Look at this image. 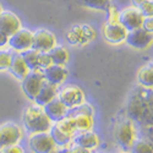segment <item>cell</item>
<instances>
[{
	"instance_id": "1",
	"label": "cell",
	"mask_w": 153,
	"mask_h": 153,
	"mask_svg": "<svg viewBox=\"0 0 153 153\" xmlns=\"http://www.w3.org/2000/svg\"><path fill=\"white\" fill-rule=\"evenodd\" d=\"M23 127L28 134H38V132H47L49 131L52 121L48 119L43 107L41 105H30L25 109L22 115Z\"/></svg>"
},
{
	"instance_id": "2",
	"label": "cell",
	"mask_w": 153,
	"mask_h": 153,
	"mask_svg": "<svg viewBox=\"0 0 153 153\" xmlns=\"http://www.w3.org/2000/svg\"><path fill=\"white\" fill-rule=\"evenodd\" d=\"M114 137H115L118 146L123 151L129 152L134 142L137 140V129L134 120L126 118L117 123L115 129H114Z\"/></svg>"
},
{
	"instance_id": "3",
	"label": "cell",
	"mask_w": 153,
	"mask_h": 153,
	"mask_svg": "<svg viewBox=\"0 0 153 153\" xmlns=\"http://www.w3.org/2000/svg\"><path fill=\"white\" fill-rule=\"evenodd\" d=\"M68 117L71 118V120L75 124L76 131H88L92 130L94 120H93V108L83 102L79 107L69 109Z\"/></svg>"
},
{
	"instance_id": "4",
	"label": "cell",
	"mask_w": 153,
	"mask_h": 153,
	"mask_svg": "<svg viewBox=\"0 0 153 153\" xmlns=\"http://www.w3.org/2000/svg\"><path fill=\"white\" fill-rule=\"evenodd\" d=\"M56 97L60 99L61 103L68 109H72L79 107L85 102V93L79 86L76 85H64L62 87L58 88Z\"/></svg>"
},
{
	"instance_id": "5",
	"label": "cell",
	"mask_w": 153,
	"mask_h": 153,
	"mask_svg": "<svg viewBox=\"0 0 153 153\" xmlns=\"http://www.w3.org/2000/svg\"><path fill=\"white\" fill-rule=\"evenodd\" d=\"M28 148L32 153H54L56 146L49 132L31 134L28 137Z\"/></svg>"
},
{
	"instance_id": "6",
	"label": "cell",
	"mask_w": 153,
	"mask_h": 153,
	"mask_svg": "<svg viewBox=\"0 0 153 153\" xmlns=\"http://www.w3.org/2000/svg\"><path fill=\"white\" fill-rule=\"evenodd\" d=\"M44 81L45 80H44L43 75H42V71H39V70L30 71L21 80V88H22L23 94L26 96L30 100L33 102Z\"/></svg>"
},
{
	"instance_id": "7",
	"label": "cell",
	"mask_w": 153,
	"mask_h": 153,
	"mask_svg": "<svg viewBox=\"0 0 153 153\" xmlns=\"http://www.w3.org/2000/svg\"><path fill=\"white\" fill-rule=\"evenodd\" d=\"M22 136V130L16 123L6 121L1 124L0 125V149L11 145L20 143Z\"/></svg>"
},
{
	"instance_id": "8",
	"label": "cell",
	"mask_w": 153,
	"mask_h": 153,
	"mask_svg": "<svg viewBox=\"0 0 153 153\" xmlns=\"http://www.w3.org/2000/svg\"><path fill=\"white\" fill-rule=\"evenodd\" d=\"M143 19L145 17L142 16V14L136 6L125 7L119 11V15H118V22L127 32L141 27Z\"/></svg>"
},
{
	"instance_id": "9",
	"label": "cell",
	"mask_w": 153,
	"mask_h": 153,
	"mask_svg": "<svg viewBox=\"0 0 153 153\" xmlns=\"http://www.w3.org/2000/svg\"><path fill=\"white\" fill-rule=\"evenodd\" d=\"M56 44V38L54 33L48 30H37L33 32L32 37V49L39 53H48Z\"/></svg>"
},
{
	"instance_id": "10",
	"label": "cell",
	"mask_w": 153,
	"mask_h": 153,
	"mask_svg": "<svg viewBox=\"0 0 153 153\" xmlns=\"http://www.w3.org/2000/svg\"><path fill=\"white\" fill-rule=\"evenodd\" d=\"M32 37L33 32L27 28H20L17 32H15L7 38V45L12 50H15L16 53H22L25 50L31 49Z\"/></svg>"
},
{
	"instance_id": "11",
	"label": "cell",
	"mask_w": 153,
	"mask_h": 153,
	"mask_svg": "<svg viewBox=\"0 0 153 153\" xmlns=\"http://www.w3.org/2000/svg\"><path fill=\"white\" fill-rule=\"evenodd\" d=\"M125 42L127 43V45L135 49H147L153 42V33L140 27L127 32Z\"/></svg>"
},
{
	"instance_id": "12",
	"label": "cell",
	"mask_w": 153,
	"mask_h": 153,
	"mask_svg": "<svg viewBox=\"0 0 153 153\" xmlns=\"http://www.w3.org/2000/svg\"><path fill=\"white\" fill-rule=\"evenodd\" d=\"M127 31L119 22H108L103 25V37L110 44H120L125 42Z\"/></svg>"
},
{
	"instance_id": "13",
	"label": "cell",
	"mask_w": 153,
	"mask_h": 153,
	"mask_svg": "<svg viewBox=\"0 0 153 153\" xmlns=\"http://www.w3.org/2000/svg\"><path fill=\"white\" fill-rule=\"evenodd\" d=\"M66 37L71 44L87 43L94 38V31L88 25H76L69 30Z\"/></svg>"
},
{
	"instance_id": "14",
	"label": "cell",
	"mask_w": 153,
	"mask_h": 153,
	"mask_svg": "<svg viewBox=\"0 0 153 153\" xmlns=\"http://www.w3.org/2000/svg\"><path fill=\"white\" fill-rule=\"evenodd\" d=\"M42 75L47 82L59 87L68 79L69 71L64 65H55V64H52V65H49L44 70H42Z\"/></svg>"
},
{
	"instance_id": "15",
	"label": "cell",
	"mask_w": 153,
	"mask_h": 153,
	"mask_svg": "<svg viewBox=\"0 0 153 153\" xmlns=\"http://www.w3.org/2000/svg\"><path fill=\"white\" fill-rule=\"evenodd\" d=\"M22 28L21 20L14 14L12 11H4L0 14V32H3L5 36L10 37Z\"/></svg>"
},
{
	"instance_id": "16",
	"label": "cell",
	"mask_w": 153,
	"mask_h": 153,
	"mask_svg": "<svg viewBox=\"0 0 153 153\" xmlns=\"http://www.w3.org/2000/svg\"><path fill=\"white\" fill-rule=\"evenodd\" d=\"M74 146H79L86 149H96L99 146V137L96 132L92 130L88 131H77L72 137V142Z\"/></svg>"
},
{
	"instance_id": "17",
	"label": "cell",
	"mask_w": 153,
	"mask_h": 153,
	"mask_svg": "<svg viewBox=\"0 0 153 153\" xmlns=\"http://www.w3.org/2000/svg\"><path fill=\"white\" fill-rule=\"evenodd\" d=\"M43 110L45 113V115L48 117V119L52 121V124L64 119L68 115V111H69V109L61 103L58 97L53 98L45 105H43Z\"/></svg>"
},
{
	"instance_id": "18",
	"label": "cell",
	"mask_w": 153,
	"mask_h": 153,
	"mask_svg": "<svg viewBox=\"0 0 153 153\" xmlns=\"http://www.w3.org/2000/svg\"><path fill=\"white\" fill-rule=\"evenodd\" d=\"M58 88H59L58 86L52 85V83L44 81L43 85H42V87L39 88V91H38V93H37L34 100H33L34 104L41 105V107L45 105L48 102H50L53 98L56 97V94H58Z\"/></svg>"
},
{
	"instance_id": "19",
	"label": "cell",
	"mask_w": 153,
	"mask_h": 153,
	"mask_svg": "<svg viewBox=\"0 0 153 153\" xmlns=\"http://www.w3.org/2000/svg\"><path fill=\"white\" fill-rule=\"evenodd\" d=\"M7 71H9L12 76H14L15 79H17V80H20V81L30 72L27 65L25 64V61H23V59H22V56H21L20 53L12 54V56H11V62H10V66H9Z\"/></svg>"
},
{
	"instance_id": "20",
	"label": "cell",
	"mask_w": 153,
	"mask_h": 153,
	"mask_svg": "<svg viewBox=\"0 0 153 153\" xmlns=\"http://www.w3.org/2000/svg\"><path fill=\"white\" fill-rule=\"evenodd\" d=\"M48 55L52 60V64L55 65H66V62L69 61V52L65 47L55 44L52 49L48 52Z\"/></svg>"
},
{
	"instance_id": "21",
	"label": "cell",
	"mask_w": 153,
	"mask_h": 153,
	"mask_svg": "<svg viewBox=\"0 0 153 153\" xmlns=\"http://www.w3.org/2000/svg\"><path fill=\"white\" fill-rule=\"evenodd\" d=\"M137 82L143 88H152V86H153V66L151 62L138 70Z\"/></svg>"
},
{
	"instance_id": "22",
	"label": "cell",
	"mask_w": 153,
	"mask_h": 153,
	"mask_svg": "<svg viewBox=\"0 0 153 153\" xmlns=\"http://www.w3.org/2000/svg\"><path fill=\"white\" fill-rule=\"evenodd\" d=\"M25 64L27 65L28 70L30 71H36V70H39L38 68V59H39V52H37L34 49H27L25 50V52L20 53ZM41 71V70H39Z\"/></svg>"
},
{
	"instance_id": "23",
	"label": "cell",
	"mask_w": 153,
	"mask_h": 153,
	"mask_svg": "<svg viewBox=\"0 0 153 153\" xmlns=\"http://www.w3.org/2000/svg\"><path fill=\"white\" fill-rule=\"evenodd\" d=\"M81 1L86 7L98 11H107L111 4L110 0H81Z\"/></svg>"
},
{
	"instance_id": "24",
	"label": "cell",
	"mask_w": 153,
	"mask_h": 153,
	"mask_svg": "<svg viewBox=\"0 0 153 153\" xmlns=\"http://www.w3.org/2000/svg\"><path fill=\"white\" fill-rule=\"evenodd\" d=\"M130 153H153L152 145L146 140H136L132 147L129 151Z\"/></svg>"
},
{
	"instance_id": "25",
	"label": "cell",
	"mask_w": 153,
	"mask_h": 153,
	"mask_svg": "<svg viewBox=\"0 0 153 153\" xmlns=\"http://www.w3.org/2000/svg\"><path fill=\"white\" fill-rule=\"evenodd\" d=\"M137 9L143 17H153V0H145L137 6Z\"/></svg>"
},
{
	"instance_id": "26",
	"label": "cell",
	"mask_w": 153,
	"mask_h": 153,
	"mask_svg": "<svg viewBox=\"0 0 153 153\" xmlns=\"http://www.w3.org/2000/svg\"><path fill=\"white\" fill-rule=\"evenodd\" d=\"M12 53L9 50H1L0 49V71H5L9 69L10 62H11Z\"/></svg>"
},
{
	"instance_id": "27",
	"label": "cell",
	"mask_w": 153,
	"mask_h": 153,
	"mask_svg": "<svg viewBox=\"0 0 153 153\" xmlns=\"http://www.w3.org/2000/svg\"><path fill=\"white\" fill-rule=\"evenodd\" d=\"M49 65H52V60H50L48 53H39V59H38V68L39 70H44Z\"/></svg>"
},
{
	"instance_id": "28",
	"label": "cell",
	"mask_w": 153,
	"mask_h": 153,
	"mask_svg": "<svg viewBox=\"0 0 153 153\" xmlns=\"http://www.w3.org/2000/svg\"><path fill=\"white\" fill-rule=\"evenodd\" d=\"M107 12V21L108 22H118V15H119V10L110 4V6L108 7Z\"/></svg>"
},
{
	"instance_id": "29",
	"label": "cell",
	"mask_w": 153,
	"mask_h": 153,
	"mask_svg": "<svg viewBox=\"0 0 153 153\" xmlns=\"http://www.w3.org/2000/svg\"><path fill=\"white\" fill-rule=\"evenodd\" d=\"M0 153H25V149L21 145L16 143V145H11V146L1 148L0 149Z\"/></svg>"
},
{
	"instance_id": "30",
	"label": "cell",
	"mask_w": 153,
	"mask_h": 153,
	"mask_svg": "<svg viewBox=\"0 0 153 153\" xmlns=\"http://www.w3.org/2000/svg\"><path fill=\"white\" fill-rule=\"evenodd\" d=\"M141 27L143 30L153 33V17H145L143 21H142V26Z\"/></svg>"
},
{
	"instance_id": "31",
	"label": "cell",
	"mask_w": 153,
	"mask_h": 153,
	"mask_svg": "<svg viewBox=\"0 0 153 153\" xmlns=\"http://www.w3.org/2000/svg\"><path fill=\"white\" fill-rule=\"evenodd\" d=\"M68 153H92V151L79 147V146H72L70 149H68Z\"/></svg>"
},
{
	"instance_id": "32",
	"label": "cell",
	"mask_w": 153,
	"mask_h": 153,
	"mask_svg": "<svg viewBox=\"0 0 153 153\" xmlns=\"http://www.w3.org/2000/svg\"><path fill=\"white\" fill-rule=\"evenodd\" d=\"M7 38H9L7 36H5L3 32H0V49L7 45Z\"/></svg>"
},
{
	"instance_id": "33",
	"label": "cell",
	"mask_w": 153,
	"mask_h": 153,
	"mask_svg": "<svg viewBox=\"0 0 153 153\" xmlns=\"http://www.w3.org/2000/svg\"><path fill=\"white\" fill-rule=\"evenodd\" d=\"M145 1V0H131V4H132V6H138L140 4H141V3H143Z\"/></svg>"
},
{
	"instance_id": "34",
	"label": "cell",
	"mask_w": 153,
	"mask_h": 153,
	"mask_svg": "<svg viewBox=\"0 0 153 153\" xmlns=\"http://www.w3.org/2000/svg\"><path fill=\"white\" fill-rule=\"evenodd\" d=\"M3 12V6H1V4H0V14Z\"/></svg>"
},
{
	"instance_id": "35",
	"label": "cell",
	"mask_w": 153,
	"mask_h": 153,
	"mask_svg": "<svg viewBox=\"0 0 153 153\" xmlns=\"http://www.w3.org/2000/svg\"><path fill=\"white\" fill-rule=\"evenodd\" d=\"M120 153H130V152H125V151H123V152H120Z\"/></svg>"
}]
</instances>
